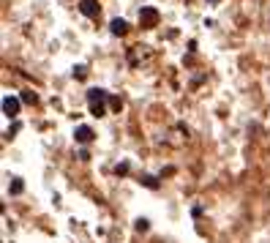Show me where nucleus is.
Listing matches in <instances>:
<instances>
[{
    "label": "nucleus",
    "mask_w": 270,
    "mask_h": 243,
    "mask_svg": "<svg viewBox=\"0 0 270 243\" xmlns=\"http://www.w3.org/2000/svg\"><path fill=\"white\" fill-rule=\"evenodd\" d=\"M139 25H142V28H156L158 25V11L150 9V6H145V9L139 11Z\"/></svg>",
    "instance_id": "f257e3e1"
},
{
    "label": "nucleus",
    "mask_w": 270,
    "mask_h": 243,
    "mask_svg": "<svg viewBox=\"0 0 270 243\" xmlns=\"http://www.w3.org/2000/svg\"><path fill=\"white\" fill-rule=\"evenodd\" d=\"M3 112L9 115V118H14V115H19V99H14V96H6V99H3Z\"/></svg>",
    "instance_id": "f03ea898"
},
{
    "label": "nucleus",
    "mask_w": 270,
    "mask_h": 243,
    "mask_svg": "<svg viewBox=\"0 0 270 243\" xmlns=\"http://www.w3.org/2000/svg\"><path fill=\"white\" fill-rule=\"evenodd\" d=\"M74 139H77V142H82V145H87L93 139V129H90V126H79V129L74 131Z\"/></svg>",
    "instance_id": "7ed1b4c3"
},
{
    "label": "nucleus",
    "mask_w": 270,
    "mask_h": 243,
    "mask_svg": "<svg viewBox=\"0 0 270 243\" xmlns=\"http://www.w3.org/2000/svg\"><path fill=\"white\" fill-rule=\"evenodd\" d=\"M79 11H82L85 17H98V3L96 0H82V3H79Z\"/></svg>",
    "instance_id": "20e7f679"
},
{
    "label": "nucleus",
    "mask_w": 270,
    "mask_h": 243,
    "mask_svg": "<svg viewBox=\"0 0 270 243\" xmlns=\"http://www.w3.org/2000/svg\"><path fill=\"white\" fill-rule=\"evenodd\" d=\"M104 99H106V93L101 90V87H93V90H87V101H90V107H93V104H104Z\"/></svg>",
    "instance_id": "39448f33"
},
{
    "label": "nucleus",
    "mask_w": 270,
    "mask_h": 243,
    "mask_svg": "<svg viewBox=\"0 0 270 243\" xmlns=\"http://www.w3.org/2000/svg\"><path fill=\"white\" fill-rule=\"evenodd\" d=\"M110 30L115 33V36H123V33L128 30V25H126V19H112V22H110Z\"/></svg>",
    "instance_id": "423d86ee"
},
{
    "label": "nucleus",
    "mask_w": 270,
    "mask_h": 243,
    "mask_svg": "<svg viewBox=\"0 0 270 243\" xmlns=\"http://www.w3.org/2000/svg\"><path fill=\"white\" fill-rule=\"evenodd\" d=\"M22 188H25V186H22V180L14 178V180H11V186H9V191H11V194H22Z\"/></svg>",
    "instance_id": "0eeeda50"
},
{
    "label": "nucleus",
    "mask_w": 270,
    "mask_h": 243,
    "mask_svg": "<svg viewBox=\"0 0 270 243\" xmlns=\"http://www.w3.org/2000/svg\"><path fill=\"white\" fill-rule=\"evenodd\" d=\"M22 101H25V104H36L38 96H36L33 90H25V93H22Z\"/></svg>",
    "instance_id": "6e6552de"
},
{
    "label": "nucleus",
    "mask_w": 270,
    "mask_h": 243,
    "mask_svg": "<svg viewBox=\"0 0 270 243\" xmlns=\"http://www.w3.org/2000/svg\"><path fill=\"white\" fill-rule=\"evenodd\" d=\"M142 183H145L147 188H158V180L153 178V175H145V178H142Z\"/></svg>",
    "instance_id": "1a4fd4ad"
},
{
    "label": "nucleus",
    "mask_w": 270,
    "mask_h": 243,
    "mask_svg": "<svg viewBox=\"0 0 270 243\" xmlns=\"http://www.w3.org/2000/svg\"><path fill=\"white\" fill-rule=\"evenodd\" d=\"M90 112L96 115V118H104V112H106V110H104V104H93V107H90Z\"/></svg>",
    "instance_id": "9d476101"
},
{
    "label": "nucleus",
    "mask_w": 270,
    "mask_h": 243,
    "mask_svg": "<svg viewBox=\"0 0 270 243\" xmlns=\"http://www.w3.org/2000/svg\"><path fill=\"white\" fill-rule=\"evenodd\" d=\"M85 66H77V69H74V77H77V79H85Z\"/></svg>",
    "instance_id": "9b49d317"
},
{
    "label": "nucleus",
    "mask_w": 270,
    "mask_h": 243,
    "mask_svg": "<svg viewBox=\"0 0 270 243\" xmlns=\"http://www.w3.org/2000/svg\"><path fill=\"white\" fill-rule=\"evenodd\" d=\"M147 227H150V224H147V219H139V221H137V229H139V232H145Z\"/></svg>",
    "instance_id": "f8f14e48"
},
{
    "label": "nucleus",
    "mask_w": 270,
    "mask_h": 243,
    "mask_svg": "<svg viewBox=\"0 0 270 243\" xmlns=\"http://www.w3.org/2000/svg\"><path fill=\"white\" fill-rule=\"evenodd\" d=\"M115 172H118V175H126V172H128V164H118V170H115Z\"/></svg>",
    "instance_id": "ddd939ff"
}]
</instances>
